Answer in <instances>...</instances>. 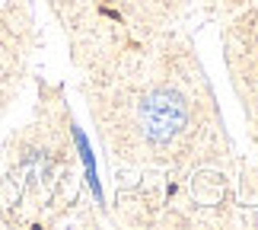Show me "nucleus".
<instances>
[{"label":"nucleus","instance_id":"obj_2","mask_svg":"<svg viewBox=\"0 0 258 230\" xmlns=\"http://www.w3.org/2000/svg\"><path fill=\"white\" fill-rule=\"evenodd\" d=\"M223 52H226L230 83L239 96L242 115L249 118V128L258 141V0L230 23Z\"/></svg>","mask_w":258,"mask_h":230},{"label":"nucleus","instance_id":"obj_1","mask_svg":"<svg viewBox=\"0 0 258 230\" xmlns=\"http://www.w3.org/2000/svg\"><path fill=\"white\" fill-rule=\"evenodd\" d=\"M96 112L108 154L137 166H185L220 128L201 61L172 35L115 38Z\"/></svg>","mask_w":258,"mask_h":230}]
</instances>
